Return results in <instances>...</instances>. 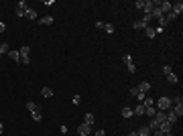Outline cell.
I'll return each mask as SVG.
<instances>
[{
    "mask_svg": "<svg viewBox=\"0 0 183 136\" xmlns=\"http://www.w3.org/2000/svg\"><path fill=\"white\" fill-rule=\"evenodd\" d=\"M157 104V108L161 110V112H167V110H171V106H173V102H171V97H167V95H163L159 102H155Z\"/></svg>",
    "mask_w": 183,
    "mask_h": 136,
    "instance_id": "6da1fadb",
    "label": "cell"
},
{
    "mask_svg": "<svg viewBox=\"0 0 183 136\" xmlns=\"http://www.w3.org/2000/svg\"><path fill=\"white\" fill-rule=\"evenodd\" d=\"M159 130H161L165 136H173V124H169V122L165 120V122L159 124Z\"/></svg>",
    "mask_w": 183,
    "mask_h": 136,
    "instance_id": "7a4b0ae2",
    "label": "cell"
},
{
    "mask_svg": "<svg viewBox=\"0 0 183 136\" xmlns=\"http://www.w3.org/2000/svg\"><path fill=\"white\" fill-rule=\"evenodd\" d=\"M173 104H175V108H173V112L181 118V114H183V104H181V97H175V100H171Z\"/></svg>",
    "mask_w": 183,
    "mask_h": 136,
    "instance_id": "3957f363",
    "label": "cell"
},
{
    "mask_svg": "<svg viewBox=\"0 0 183 136\" xmlns=\"http://www.w3.org/2000/svg\"><path fill=\"white\" fill-rule=\"evenodd\" d=\"M155 6H157V2H155V0H144V6H142V10H144V14H151Z\"/></svg>",
    "mask_w": 183,
    "mask_h": 136,
    "instance_id": "277c9868",
    "label": "cell"
},
{
    "mask_svg": "<svg viewBox=\"0 0 183 136\" xmlns=\"http://www.w3.org/2000/svg\"><path fill=\"white\" fill-rule=\"evenodd\" d=\"M92 132V126H88V124H80L77 126V134L80 136H90Z\"/></svg>",
    "mask_w": 183,
    "mask_h": 136,
    "instance_id": "5b68a950",
    "label": "cell"
},
{
    "mask_svg": "<svg viewBox=\"0 0 183 136\" xmlns=\"http://www.w3.org/2000/svg\"><path fill=\"white\" fill-rule=\"evenodd\" d=\"M159 8H161L163 14H167V12H171V2L169 0H163V2H159Z\"/></svg>",
    "mask_w": 183,
    "mask_h": 136,
    "instance_id": "8992f818",
    "label": "cell"
},
{
    "mask_svg": "<svg viewBox=\"0 0 183 136\" xmlns=\"http://www.w3.org/2000/svg\"><path fill=\"white\" fill-rule=\"evenodd\" d=\"M171 12L179 16V14L183 12V2H175V4H171Z\"/></svg>",
    "mask_w": 183,
    "mask_h": 136,
    "instance_id": "52a82bcc",
    "label": "cell"
},
{
    "mask_svg": "<svg viewBox=\"0 0 183 136\" xmlns=\"http://www.w3.org/2000/svg\"><path fill=\"white\" fill-rule=\"evenodd\" d=\"M137 90L140 91V93H144V95H146V93H149V90H151V83H149V81H140Z\"/></svg>",
    "mask_w": 183,
    "mask_h": 136,
    "instance_id": "ba28073f",
    "label": "cell"
},
{
    "mask_svg": "<svg viewBox=\"0 0 183 136\" xmlns=\"http://www.w3.org/2000/svg\"><path fill=\"white\" fill-rule=\"evenodd\" d=\"M177 120H179V116H177L173 110H167V122H169V124H175Z\"/></svg>",
    "mask_w": 183,
    "mask_h": 136,
    "instance_id": "9c48e42d",
    "label": "cell"
},
{
    "mask_svg": "<svg viewBox=\"0 0 183 136\" xmlns=\"http://www.w3.org/2000/svg\"><path fill=\"white\" fill-rule=\"evenodd\" d=\"M153 120H157L159 124H161V122H165V120H167V112H161V110H159V112L155 114V118H153Z\"/></svg>",
    "mask_w": 183,
    "mask_h": 136,
    "instance_id": "30bf717a",
    "label": "cell"
},
{
    "mask_svg": "<svg viewBox=\"0 0 183 136\" xmlns=\"http://www.w3.org/2000/svg\"><path fill=\"white\" fill-rule=\"evenodd\" d=\"M27 110L33 114V112H37V110H41V106H39V104H35V102H27Z\"/></svg>",
    "mask_w": 183,
    "mask_h": 136,
    "instance_id": "8fae6325",
    "label": "cell"
},
{
    "mask_svg": "<svg viewBox=\"0 0 183 136\" xmlns=\"http://www.w3.org/2000/svg\"><path fill=\"white\" fill-rule=\"evenodd\" d=\"M25 16L31 18V20H37V12H35L33 8H27V10H25Z\"/></svg>",
    "mask_w": 183,
    "mask_h": 136,
    "instance_id": "7c38bea8",
    "label": "cell"
},
{
    "mask_svg": "<svg viewBox=\"0 0 183 136\" xmlns=\"http://www.w3.org/2000/svg\"><path fill=\"white\" fill-rule=\"evenodd\" d=\"M161 16H163V12H161V8H159V6H155V8H153V12H151V18H157V20H159Z\"/></svg>",
    "mask_w": 183,
    "mask_h": 136,
    "instance_id": "4fadbf2b",
    "label": "cell"
},
{
    "mask_svg": "<svg viewBox=\"0 0 183 136\" xmlns=\"http://www.w3.org/2000/svg\"><path fill=\"white\" fill-rule=\"evenodd\" d=\"M94 120H96V118H94V114H92V112H88V114L84 116V124H88V126H92V124H94Z\"/></svg>",
    "mask_w": 183,
    "mask_h": 136,
    "instance_id": "5bb4252c",
    "label": "cell"
},
{
    "mask_svg": "<svg viewBox=\"0 0 183 136\" xmlns=\"http://www.w3.org/2000/svg\"><path fill=\"white\" fill-rule=\"evenodd\" d=\"M137 134L138 136H151V130H149V126H140L137 130Z\"/></svg>",
    "mask_w": 183,
    "mask_h": 136,
    "instance_id": "9a60e30c",
    "label": "cell"
},
{
    "mask_svg": "<svg viewBox=\"0 0 183 136\" xmlns=\"http://www.w3.org/2000/svg\"><path fill=\"white\" fill-rule=\"evenodd\" d=\"M18 53H20V57H29V53H31V47L29 45H23L18 49Z\"/></svg>",
    "mask_w": 183,
    "mask_h": 136,
    "instance_id": "2e32d148",
    "label": "cell"
},
{
    "mask_svg": "<svg viewBox=\"0 0 183 136\" xmlns=\"http://www.w3.org/2000/svg\"><path fill=\"white\" fill-rule=\"evenodd\" d=\"M144 114H146L149 118H155V114H157V110H155V106H149V108H144Z\"/></svg>",
    "mask_w": 183,
    "mask_h": 136,
    "instance_id": "e0dca14e",
    "label": "cell"
},
{
    "mask_svg": "<svg viewBox=\"0 0 183 136\" xmlns=\"http://www.w3.org/2000/svg\"><path fill=\"white\" fill-rule=\"evenodd\" d=\"M132 114H134V116H142V114H144V106H142V104H138L137 108L132 110Z\"/></svg>",
    "mask_w": 183,
    "mask_h": 136,
    "instance_id": "ac0fdd59",
    "label": "cell"
},
{
    "mask_svg": "<svg viewBox=\"0 0 183 136\" xmlns=\"http://www.w3.org/2000/svg\"><path fill=\"white\" fill-rule=\"evenodd\" d=\"M8 57H10L12 61H20V53H18V51H8Z\"/></svg>",
    "mask_w": 183,
    "mask_h": 136,
    "instance_id": "d6986e66",
    "label": "cell"
},
{
    "mask_svg": "<svg viewBox=\"0 0 183 136\" xmlns=\"http://www.w3.org/2000/svg\"><path fill=\"white\" fill-rule=\"evenodd\" d=\"M167 81H169V83H171V86H175V83H177V81H179V79H177V75H175V73H173V71H171V73H169V75H167Z\"/></svg>",
    "mask_w": 183,
    "mask_h": 136,
    "instance_id": "ffe728a7",
    "label": "cell"
},
{
    "mask_svg": "<svg viewBox=\"0 0 183 136\" xmlns=\"http://www.w3.org/2000/svg\"><path fill=\"white\" fill-rule=\"evenodd\" d=\"M41 95H43V97H53V90H51V88H43V90H41Z\"/></svg>",
    "mask_w": 183,
    "mask_h": 136,
    "instance_id": "44dd1931",
    "label": "cell"
},
{
    "mask_svg": "<svg viewBox=\"0 0 183 136\" xmlns=\"http://www.w3.org/2000/svg\"><path fill=\"white\" fill-rule=\"evenodd\" d=\"M39 25H53V16H43V18H39Z\"/></svg>",
    "mask_w": 183,
    "mask_h": 136,
    "instance_id": "7402d4cb",
    "label": "cell"
},
{
    "mask_svg": "<svg viewBox=\"0 0 183 136\" xmlns=\"http://www.w3.org/2000/svg\"><path fill=\"white\" fill-rule=\"evenodd\" d=\"M8 51H10L8 43H0V55H8Z\"/></svg>",
    "mask_w": 183,
    "mask_h": 136,
    "instance_id": "603a6c76",
    "label": "cell"
},
{
    "mask_svg": "<svg viewBox=\"0 0 183 136\" xmlns=\"http://www.w3.org/2000/svg\"><path fill=\"white\" fill-rule=\"evenodd\" d=\"M149 25H144L142 20H137V22H132V29H137V31H140V29H146Z\"/></svg>",
    "mask_w": 183,
    "mask_h": 136,
    "instance_id": "cb8c5ba5",
    "label": "cell"
},
{
    "mask_svg": "<svg viewBox=\"0 0 183 136\" xmlns=\"http://www.w3.org/2000/svg\"><path fill=\"white\" fill-rule=\"evenodd\" d=\"M33 120H35V122H41V120H43V112H41V110L33 112Z\"/></svg>",
    "mask_w": 183,
    "mask_h": 136,
    "instance_id": "d4e9b609",
    "label": "cell"
},
{
    "mask_svg": "<svg viewBox=\"0 0 183 136\" xmlns=\"http://www.w3.org/2000/svg\"><path fill=\"white\" fill-rule=\"evenodd\" d=\"M149 130H151V132L159 130V122H157V120H151V122H149Z\"/></svg>",
    "mask_w": 183,
    "mask_h": 136,
    "instance_id": "484cf974",
    "label": "cell"
},
{
    "mask_svg": "<svg viewBox=\"0 0 183 136\" xmlns=\"http://www.w3.org/2000/svg\"><path fill=\"white\" fill-rule=\"evenodd\" d=\"M144 31H146V37H149V39H155V37H157V33H155V29H151V27H146Z\"/></svg>",
    "mask_w": 183,
    "mask_h": 136,
    "instance_id": "4316f807",
    "label": "cell"
},
{
    "mask_svg": "<svg viewBox=\"0 0 183 136\" xmlns=\"http://www.w3.org/2000/svg\"><path fill=\"white\" fill-rule=\"evenodd\" d=\"M142 106H144V108H149V106H155V100L146 95V97H144V102H142Z\"/></svg>",
    "mask_w": 183,
    "mask_h": 136,
    "instance_id": "83f0119b",
    "label": "cell"
},
{
    "mask_svg": "<svg viewBox=\"0 0 183 136\" xmlns=\"http://www.w3.org/2000/svg\"><path fill=\"white\" fill-rule=\"evenodd\" d=\"M130 116H134L132 110L130 108H122V118H130Z\"/></svg>",
    "mask_w": 183,
    "mask_h": 136,
    "instance_id": "f1b7e54d",
    "label": "cell"
},
{
    "mask_svg": "<svg viewBox=\"0 0 183 136\" xmlns=\"http://www.w3.org/2000/svg\"><path fill=\"white\" fill-rule=\"evenodd\" d=\"M16 8H20V10H27V8H31V6H29V2H27V0H20Z\"/></svg>",
    "mask_w": 183,
    "mask_h": 136,
    "instance_id": "f546056e",
    "label": "cell"
},
{
    "mask_svg": "<svg viewBox=\"0 0 183 136\" xmlns=\"http://www.w3.org/2000/svg\"><path fill=\"white\" fill-rule=\"evenodd\" d=\"M175 18H177V14H173V12H167V14H165V20H167V22H173Z\"/></svg>",
    "mask_w": 183,
    "mask_h": 136,
    "instance_id": "4dcf8cb0",
    "label": "cell"
},
{
    "mask_svg": "<svg viewBox=\"0 0 183 136\" xmlns=\"http://www.w3.org/2000/svg\"><path fill=\"white\" fill-rule=\"evenodd\" d=\"M104 31L112 35V33H114V25H110V22H104Z\"/></svg>",
    "mask_w": 183,
    "mask_h": 136,
    "instance_id": "1f68e13d",
    "label": "cell"
},
{
    "mask_svg": "<svg viewBox=\"0 0 183 136\" xmlns=\"http://www.w3.org/2000/svg\"><path fill=\"white\" fill-rule=\"evenodd\" d=\"M122 61L126 63V67H128V65H132V57H130V55H122Z\"/></svg>",
    "mask_w": 183,
    "mask_h": 136,
    "instance_id": "d6a6232c",
    "label": "cell"
},
{
    "mask_svg": "<svg viewBox=\"0 0 183 136\" xmlns=\"http://www.w3.org/2000/svg\"><path fill=\"white\" fill-rule=\"evenodd\" d=\"M134 97H137L138 102H140V104H142V102H144V97H146V95H144V93H140V91H138L137 95H134Z\"/></svg>",
    "mask_w": 183,
    "mask_h": 136,
    "instance_id": "836d02e7",
    "label": "cell"
},
{
    "mask_svg": "<svg viewBox=\"0 0 183 136\" xmlns=\"http://www.w3.org/2000/svg\"><path fill=\"white\" fill-rule=\"evenodd\" d=\"M163 73L169 75V73H171V65H163Z\"/></svg>",
    "mask_w": 183,
    "mask_h": 136,
    "instance_id": "e575fe53",
    "label": "cell"
},
{
    "mask_svg": "<svg viewBox=\"0 0 183 136\" xmlns=\"http://www.w3.org/2000/svg\"><path fill=\"white\" fill-rule=\"evenodd\" d=\"M71 102H73L75 106H80V104H82V97H80V95H73V100H71Z\"/></svg>",
    "mask_w": 183,
    "mask_h": 136,
    "instance_id": "d590c367",
    "label": "cell"
},
{
    "mask_svg": "<svg viewBox=\"0 0 183 136\" xmlns=\"http://www.w3.org/2000/svg\"><path fill=\"white\" fill-rule=\"evenodd\" d=\"M20 63H25V65H29V63H31V57H20Z\"/></svg>",
    "mask_w": 183,
    "mask_h": 136,
    "instance_id": "8d00e7d4",
    "label": "cell"
},
{
    "mask_svg": "<svg viewBox=\"0 0 183 136\" xmlns=\"http://www.w3.org/2000/svg\"><path fill=\"white\" fill-rule=\"evenodd\" d=\"M134 6H137L138 10H142V6H144V0H138V2H137V4H134Z\"/></svg>",
    "mask_w": 183,
    "mask_h": 136,
    "instance_id": "74e56055",
    "label": "cell"
},
{
    "mask_svg": "<svg viewBox=\"0 0 183 136\" xmlns=\"http://www.w3.org/2000/svg\"><path fill=\"white\" fill-rule=\"evenodd\" d=\"M128 71H130V73H137V65H134V63H132V65H128Z\"/></svg>",
    "mask_w": 183,
    "mask_h": 136,
    "instance_id": "f35d334b",
    "label": "cell"
},
{
    "mask_svg": "<svg viewBox=\"0 0 183 136\" xmlns=\"http://www.w3.org/2000/svg\"><path fill=\"white\" fill-rule=\"evenodd\" d=\"M94 136H106V132H104V130H98V132H96Z\"/></svg>",
    "mask_w": 183,
    "mask_h": 136,
    "instance_id": "ab89813d",
    "label": "cell"
},
{
    "mask_svg": "<svg viewBox=\"0 0 183 136\" xmlns=\"http://www.w3.org/2000/svg\"><path fill=\"white\" fill-rule=\"evenodd\" d=\"M4 31H6V25H4V22H0V33H4Z\"/></svg>",
    "mask_w": 183,
    "mask_h": 136,
    "instance_id": "60d3db41",
    "label": "cell"
},
{
    "mask_svg": "<svg viewBox=\"0 0 183 136\" xmlns=\"http://www.w3.org/2000/svg\"><path fill=\"white\" fill-rule=\"evenodd\" d=\"M151 136H165V134H163L161 130H155V134H151Z\"/></svg>",
    "mask_w": 183,
    "mask_h": 136,
    "instance_id": "b9f144b4",
    "label": "cell"
},
{
    "mask_svg": "<svg viewBox=\"0 0 183 136\" xmlns=\"http://www.w3.org/2000/svg\"><path fill=\"white\" fill-rule=\"evenodd\" d=\"M2 132H4V126H2V122H0V134H2Z\"/></svg>",
    "mask_w": 183,
    "mask_h": 136,
    "instance_id": "7bdbcfd3",
    "label": "cell"
},
{
    "mask_svg": "<svg viewBox=\"0 0 183 136\" xmlns=\"http://www.w3.org/2000/svg\"><path fill=\"white\" fill-rule=\"evenodd\" d=\"M128 136H138V134H137V132H130V134H128Z\"/></svg>",
    "mask_w": 183,
    "mask_h": 136,
    "instance_id": "ee69618b",
    "label": "cell"
}]
</instances>
